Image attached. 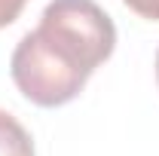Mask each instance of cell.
<instances>
[{"label": "cell", "mask_w": 159, "mask_h": 156, "mask_svg": "<svg viewBox=\"0 0 159 156\" xmlns=\"http://www.w3.org/2000/svg\"><path fill=\"white\" fill-rule=\"evenodd\" d=\"M116 28L95 0H52L12 49L9 74L37 107H61L113 55Z\"/></svg>", "instance_id": "1"}, {"label": "cell", "mask_w": 159, "mask_h": 156, "mask_svg": "<svg viewBox=\"0 0 159 156\" xmlns=\"http://www.w3.org/2000/svg\"><path fill=\"white\" fill-rule=\"evenodd\" d=\"M0 156H34L28 129L6 110H0Z\"/></svg>", "instance_id": "2"}, {"label": "cell", "mask_w": 159, "mask_h": 156, "mask_svg": "<svg viewBox=\"0 0 159 156\" xmlns=\"http://www.w3.org/2000/svg\"><path fill=\"white\" fill-rule=\"evenodd\" d=\"M132 12H138L141 19H150V21H159V0H122Z\"/></svg>", "instance_id": "3"}, {"label": "cell", "mask_w": 159, "mask_h": 156, "mask_svg": "<svg viewBox=\"0 0 159 156\" xmlns=\"http://www.w3.org/2000/svg\"><path fill=\"white\" fill-rule=\"evenodd\" d=\"M25 3L28 0H0V28H6V25H12V21L19 19Z\"/></svg>", "instance_id": "4"}, {"label": "cell", "mask_w": 159, "mask_h": 156, "mask_svg": "<svg viewBox=\"0 0 159 156\" xmlns=\"http://www.w3.org/2000/svg\"><path fill=\"white\" fill-rule=\"evenodd\" d=\"M156 83H159V52H156Z\"/></svg>", "instance_id": "5"}]
</instances>
